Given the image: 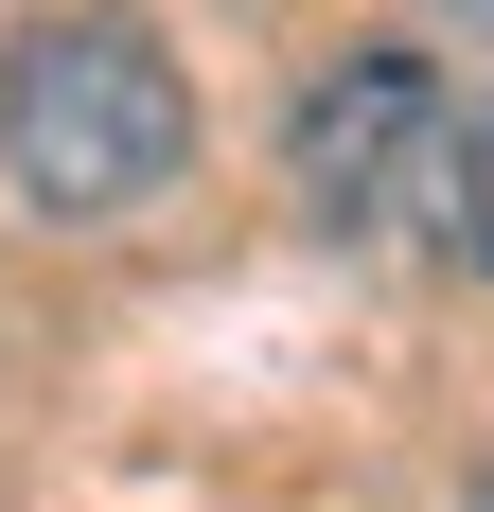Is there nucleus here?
Wrapping results in <instances>:
<instances>
[{
	"instance_id": "3",
	"label": "nucleus",
	"mask_w": 494,
	"mask_h": 512,
	"mask_svg": "<svg viewBox=\"0 0 494 512\" xmlns=\"http://www.w3.org/2000/svg\"><path fill=\"white\" fill-rule=\"evenodd\" d=\"M442 18H477V36H494V0H442Z\"/></svg>"
},
{
	"instance_id": "2",
	"label": "nucleus",
	"mask_w": 494,
	"mask_h": 512,
	"mask_svg": "<svg viewBox=\"0 0 494 512\" xmlns=\"http://www.w3.org/2000/svg\"><path fill=\"white\" fill-rule=\"evenodd\" d=\"M177 159H195V89H177V53L142 18L71 0V18H36L0 53V177L36 212H71V230L89 212H142Z\"/></svg>"
},
{
	"instance_id": "1",
	"label": "nucleus",
	"mask_w": 494,
	"mask_h": 512,
	"mask_svg": "<svg viewBox=\"0 0 494 512\" xmlns=\"http://www.w3.org/2000/svg\"><path fill=\"white\" fill-rule=\"evenodd\" d=\"M300 195L353 248H406L442 283H494V89L424 53H353L300 89Z\"/></svg>"
},
{
	"instance_id": "4",
	"label": "nucleus",
	"mask_w": 494,
	"mask_h": 512,
	"mask_svg": "<svg viewBox=\"0 0 494 512\" xmlns=\"http://www.w3.org/2000/svg\"><path fill=\"white\" fill-rule=\"evenodd\" d=\"M459 512H494V477H477V495H459Z\"/></svg>"
}]
</instances>
